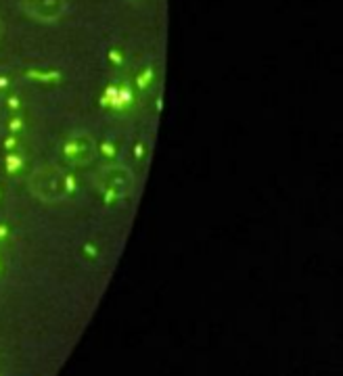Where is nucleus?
<instances>
[{"instance_id":"f257e3e1","label":"nucleus","mask_w":343,"mask_h":376,"mask_svg":"<svg viewBox=\"0 0 343 376\" xmlns=\"http://www.w3.org/2000/svg\"><path fill=\"white\" fill-rule=\"evenodd\" d=\"M27 188L34 199L46 205L63 203L76 193V180L55 163H42L27 176Z\"/></svg>"},{"instance_id":"f03ea898","label":"nucleus","mask_w":343,"mask_h":376,"mask_svg":"<svg viewBox=\"0 0 343 376\" xmlns=\"http://www.w3.org/2000/svg\"><path fill=\"white\" fill-rule=\"evenodd\" d=\"M95 186L111 199H123L134 191V172L123 163H105L95 172Z\"/></svg>"},{"instance_id":"7ed1b4c3","label":"nucleus","mask_w":343,"mask_h":376,"mask_svg":"<svg viewBox=\"0 0 343 376\" xmlns=\"http://www.w3.org/2000/svg\"><path fill=\"white\" fill-rule=\"evenodd\" d=\"M97 151H99L97 140L88 130H74L67 134V138L63 142L65 161L76 165V167H84V165L95 161Z\"/></svg>"},{"instance_id":"20e7f679","label":"nucleus","mask_w":343,"mask_h":376,"mask_svg":"<svg viewBox=\"0 0 343 376\" xmlns=\"http://www.w3.org/2000/svg\"><path fill=\"white\" fill-rule=\"evenodd\" d=\"M21 11L38 23H55L65 15L69 0H19Z\"/></svg>"},{"instance_id":"39448f33","label":"nucleus","mask_w":343,"mask_h":376,"mask_svg":"<svg viewBox=\"0 0 343 376\" xmlns=\"http://www.w3.org/2000/svg\"><path fill=\"white\" fill-rule=\"evenodd\" d=\"M5 163L9 165V167H7V172H9V174H15V172L23 165V159H21L19 155H9L7 159H5Z\"/></svg>"},{"instance_id":"423d86ee","label":"nucleus","mask_w":343,"mask_h":376,"mask_svg":"<svg viewBox=\"0 0 343 376\" xmlns=\"http://www.w3.org/2000/svg\"><path fill=\"white\" fill-rule=\"evenodd\" d=\"M3 236H7V228L0 226V238H3Z\"/></svg>"},{"instance_id":"0eeeda50","label":"nucleus","mask_w":343,"mask_h":376,"mask_svg":"<svg viewBox=\"0 0 343 376\" xmlns=\"http://www.w3.org/2000/svg\"><path fill=\"white\" fill-rule=\"evenodd\" d=\"M3 31H5V25H3V19H0V38H3Z\"/></svg>"},{"instance_id":"6e6552de","label":"nucleus","mask_w":343,"mask_h":376,"mask_svg":"<svg viewBox=\"0 0 343 376\" xmlns=\"http://www.w3.org/2000/svg\"><path fill=\"white\" fill-rule=\"evenodd\" d=\"M0 201H3V188H0Z\"/></svg>"}]
</instances>
